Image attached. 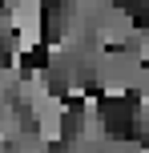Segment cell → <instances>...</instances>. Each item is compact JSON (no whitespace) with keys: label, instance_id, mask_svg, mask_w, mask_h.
Returning <instances> with one entry per match:
<instances>
[{"label":"cell","instance_id":"cell-1","mask_svg":"<svg viewBox=\"0 0 149 153\" xmlns=\"http://www.w3.org/2000/svg\"><path fill=\"white\" fill-rule=\"evenodd\" d=\"M64 113H69V101L61 97V93H53V97H44L36 109H28V117H32V125H36V133H40V145H56V141L64 137Z\"/></svg>","mask_w":149,"mask_h":153}]
</instances>
